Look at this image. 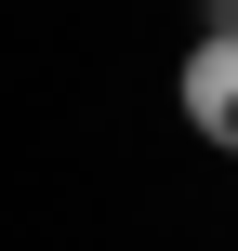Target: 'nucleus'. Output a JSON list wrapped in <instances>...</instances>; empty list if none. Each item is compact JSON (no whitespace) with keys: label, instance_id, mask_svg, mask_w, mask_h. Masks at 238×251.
<instances>
[{"label":"nucleus","instance_id":"f03ea898","mask_svg":"<svg viewBox=\"0 0 238 251\" xmlns=\"http://www.w3.org/2000/svg\"><path fill=\"white\" fill-rule=\"evenodd\" d=\"M199 40H238V0H199Z\"/></svg>","mask_w":238,"mask_h":251},{"label":"nucleus","instance_id":"f257e3e1","mask_svg":"<svg viewBox=\"0 0 238 251\" xmlns=\"http://www.w3.org/2000/svg\"><path fill=\"white\" fill-rule=\"evenodd\" d=\"M172 106H185V132H199V146H225V159H238V40H185Z\"/></svg>","mask_w":238,"mask_h":251}]
</instances>
